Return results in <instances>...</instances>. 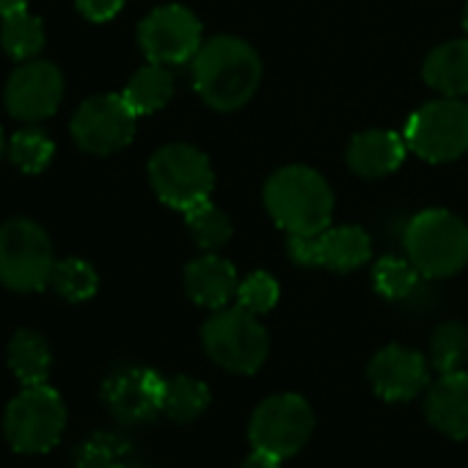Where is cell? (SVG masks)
<instances>
[{
    "mask_svg": "<svg viewBox=\"0 0 468 468\" xmlns=\"http://www.w3.org/2000/svg\"><path fill=\"white\" fill-rule=\"evenodd\" d=\"M427 424L449 441H468V369L438 375L424 391Z\"/></svg>",
    "mask_w": 468,
    "mask_h": 468,
    "instance_id": "2e32d148",
    "label": "cell"
},
{
    "mask_svg": "<svg viewBox=\"0 0 468 468\" xmlns=\"http://www.w3.org/2000/svg\"><path fill=\"white\" fill-rule=\"evenodd\" d=\"M6 111L20 122L50 119L64 100V75L50 61H23L6 80Z\"/></svg>",
    "mask_w": 468,
    "mask_h": 468,
    "instance_id": "9a60e30c",
    "label": "cell"
},
{
    "mask_svg": "<svg viewBox=\"0 0 468 468\" xmlns=\"http://www.w3.org/2000/svg\"><path fill=\"white\" fill-rule=\"evenodd\" d=\"M463 28L468 34V0H465V6H463Z\"/></svg>",
    "mask_w": 468,
    "mask_h": 468,
    "instance_id": "e575fe53",
    "label": "cell"
},
{
    "mask_svg": "<svg viewBox=\"0 0 468 468\" xmlns=\"http://www.w3.org/2000/svg\"><path fill=\"white\" fill-rule=\"evenodd\" d=\"M67 430V405L64 397L48 386H23V391L6 405L4 432L15 452L20 454H45L58 446Z\"/></svg>",
    "mask_w": 468,
    "mask_h": 468,
    "instance_id": "8992f818",
    "label": "cell"
},
{
    "mask_svg": "<svg viewBox=\"0 0 468 468\" xmlns=\"http://www.w3.org/2000/svg\"><path fill=\"white\" fill-rule=\"evenodd\" d=\"M279 298H282V287H279V282H276L271 273H265V271H254L251 276H246V279L240 282V287H238V295H234L238 306H243L246 312H251V314H257V317L273 312L276 303H279Z\"/></svg>",
    "mask_w": 468,
    "mask_h": 468,
    "instance_id": "f546056e",
    "label": "cell"
},
{
    "mask_svg": "<svg viewBox=\"0 0 468 468\" xmlns=\"http://www.w3.org/2000/svg\"><path fill=\"white\" fill-rule=\"evenodd\" d=\"M4 154H6V135L0 130V160H4Z\"/></svg>",
    "mask_w": 468,
    "mask_h": 468,
    "instance_id": "836d02e7",
    "label": "cell"
},
{
    "mask_svg": "<svg viewBox=\"0 0 468 468\" xmlns=\"http://www.w3.org/2000/svg\"><path fill=\"white\" fill-rule=\"evenodd\" d=\"M182 284H185L187 298L196 306L215 312V309L229 306V301L238 295L240 279L229 260L218 257L215 251H207L196 257L193 262H187L182 273Z\"/></svg>",
    "mask_w": 468,
    "mask_h": 468,
    "instance_id": "ac0fdd59",
    "label": "cell"
},
{
    "mask_svg": "<svg viewBox=\"0 0 468 468\" xmlns=\"http://www.w3.org/2000/svg\"><path fill=\"white\" fill-rule=\"evenodd\" d=\"M201 45V20L179 4L152 9L138 26V48L152 64H187Z\"/></svg>",
    "mask_w": 468,
    "mask_h": 468,
    "instance_id": "8fae6325",
    "label": "cell"
},
{
    "mask_svg": "<svg viewBox=\"0 0 468 468\" xmlns=\"http://www.w3.org/2000/svg\"><path fill=\"white\" fill-rule=\"evenodd\" d=\"M427 361H430L432 372H438V375L465 369V364H468V325H463L457 320L441 323L430 336Z\"/></svg>",
    "mask_w": 468,
    "mask_h": 468,
    "instance_id": "d4e9b609",
    "label": "cell"
},
{
    "mask_svg": "<svg viewBox=\"0 0 468 468\" xmlns=\"http://www.w3.org/2000/svg\"><path fill=\"white\" fill-rule=\"evenodd\" d=\"M75 468H144V457L133 438L102 430L78 446Z\"/></svg>",
    "mask_w": 468,
    "mask_h": 468,
    "instance_id": "ffe728a7",
    "label": "cell"
},
{
    "mask_svg": "<svg viewBox=\"0 0 468 468\" xmlns=\"http://www.w3.org/2000/svg\"><path fill=\"white\" fill-rule=\"evenodd\" d=\"M212 405V391L204 380L190 375L165 378V397H163V416L176 424H190L201 419Z\"/></svg>",
    "mask_w": 468,
    "mask_h": 468,
    "instance_id": "603a6c76",
    "label": "cell"
},
{
    "mask_svg": "<svg viewBox=\"0 0 468 468\" xmlns=\"http://www.w3.org/2000/svg\"><path fill=\"white\" fill-rule=\"evenodd\" d=\"M193 89L218 113L246 108L262 86V58L240 37H212L190 61Z\"/></svg>",
    "mask_w": 468,
    "mask_h": 468,
    "instance_id": "6da1fadb",
    "label": "cell"
},
{
    "mask_svg": "<svg viewBox=\"0 0 468 468\" xmlns=\"http://www.w3.org/2000/svg\"><path fill=\"white\" fill-rule=\"evenodd\" d=\"M53 141L42 130H20L9 141V157L23 174H42L53 160Z\"/></svg>",
    "mask_w": 468,
    "mask_h": 468,
    "instance_id": "f1b7e54d",
    "label": "cell"
},
{
    "mask_svg": "<svg viewBox=\"0 0 468 468\" xmlns=\"http://www.w3.org/2000/svg\"><path fill=\"white\" fill-rule=\"evenodd\" d=\"M50 287L69 303H83L89 298L97 295L100 290V276L94 271L91 262L80 260V257H69L56 262L53 276H50Z\"/></svg>",
    "mask_w": 468,
    "mask_h": 468,
    "instance_id": "4316f807",
    "label": "cell"
},
{
    "mask_svg": "<svg viewBox=\"0 0 468 468\" xmlns=\"http://www.w3.org/2000/svg\"><path fill=\"white\" fill-rule=\"evenodd\" d=\"M135 122L138 116L122 94H97L80 102L69 122V133L83 152L108 157L130 146Z\"/></svg>",
    "mask_w": 468,
    "mask_h": 468,
    "instance_id": "30bf717a",
    "label": "cell"
},
{
    "mask_svg": "<svg viewBox=\"0 0 468 468\" xmlns=\"http://www.w3.org/2000/svg\"><path fill=\"white\" fill-rule=\"evenodd\" d=\"M421 78L441 97H468V37L432 48L421 64Z\"/></svg>",
    "mask_w": 468,
    "mask_h": 468,
    "instance_id": "d6986e66",
    "label": "cell"
},
{
    "mask_svg": "<svg viewBox=\"0 0 468 468\" xmlns=\"http://www.w3.org/2000/svg\"><path fill=\"white\" fill-rule=\"evenodd\" d=\"M78 4V12L91 20V23H108L113 20L122 6H124V0H75Z\"/></svg>",
    "mask_w": 468,
    "mask_h": 468,
    "instance_id": "4dcf8cb0",
    "label": "cell"
},
{
    "mask_svg": "<svg viewBox=\"0 0 468 468\" xmlns=\"http://www.w3.org/2000/svg\"><path fill=\"white\" fill-rule=\"evenodd\" d=\"M405 144L427 163H454L468 154V102L441 97L424 102L405 122Z\"/></svg>",
    "mask_w": 468,
    "mask_h": 468,
    "instance_id": "9c48e42d",
    "label": "cell"
},
{
    "mask_svg": "<svg viewBox=\"0 0 468 468\" xmlns=\"http://www.w3.org/2000/svg\"><path fill=\"white\" fill-rule=\"evenodd\" d=\"M201 347L223 372L257 375L271 356V334L243 306H223L201 325Z\"/></svg>",
    "mask_w": 468,
    "mask_h": 468,
    "instance_id": "277c9868",
    "label": "cell"
},
{
    "mask_svg": "<svg viewBox=\"0 0 468 468\" xmlns=\"http://www.w3.org/2000/svg\"><path fill=\"white\" fill-rule=\"evenodd\" d=\"M45 26L28 9L6 15L0 23V48L15 61H31L45 48Z\"/></svg>",
    "mask_w": 468,
    "mask_h": 468,
    "instance_id": "cb8c5ba5",
    "label": "cell"
},
{
    "mask_svg": "<svg viewBox=\"0 0 468 468\" xmlns=\"http://www.w3.org/2000/svg\"><path fill=\"white\" fill-rule=\"evenodd\" d=\"M185 226L201 251H218L231 240V220L209 198L185 209Z\"/></svg>",
    "mask_w": 468,
    "mask_h": 468,
    "instance_id": "484cf974",
    "label": "cell"
},
{
    "mask_svg": "<svg viewBox=\"0 0 468 468\" xmlns=\"http://www.w3.org/2000/svg\"><path fill=\"white\" fill-rule=\"evenodd\" d=\"M402 243L421 279H452L468 265V223L449 209L432 207L413 215Z\"/></svg>",
    "mask_w": 468,
    "mask_h": 468,
    "instance_id": "3957f363",
    "label": "cell"
},
{
    "mask_svg": "<svg viewBox=\"0 0 468 468\" xmlns=\"http://www.w3.org/2000/svg\"><path fill=\"white\" fill-rule=\"evenodd\" d=\"M6 361H9L12 375L23 386H39V383H48V378H50L53 353H50V345L42 334L23 328L12 336L9 350H6Z\"/></svg>",
    "mask_w": 468,
    "mask_h": 468,
    "instance_id": "44dd1931",
    "label": "cell"
},
{
    "mask_svg": "<svg viewBox=\"0 0 468 468\" xmlns=\"http://www.w3.org/2000/svg\"><path fill=\"white\" fill-rule=\"evenodd\" d=\"M265 209L290 238H312L334 220V190L328 179L309 165H284L265 182Z\"/></svg>",
    "mask_w": 468,
    "mask_h": 468,
    "instance_id": "7a4b0ae2",
    "label": "cell"
},
{
    "mask_svg": "<svg viewBox=\"0 0 468 468\" xmlns=\"http://www.w3.org/2000/svg\"><path fill=\"white\" fill-rule=\"evenodd\" d=\"M23 9H28V0H0V17L23 12Z\"/></svg>",
    "mask_w": 468,
    "mask_h": 468,
    "instance_id": "d6a6232c",
    "label": "cell"
},
{
    "mask_svg": "<svg viewBox=\"0 0 468 468\" xmlns=\"http://www.w3.org/2000/svg\"><path fill=\"white\" fill-rule=\"evenodd\" d=\"M56 254L48 231L31 218H12L0 226V284L15 292L50 287Z\"/></svg>",
    "mask_w": 468,
    "mask_h": 468,
    "instance_id": "52a82bcc",
    "label": "cell"
},
{
    "mask_svg": "<svg viewBox=\"0 0 468 468\" xmlns=\"http://www.w3.org/2000/svg\"><path fill=\"white\" fill-rule=\"evenodd\" d=\"M122 97L127 100V105L135 111V116H149L163 111L171 97H174V75L168 67L163 64H146L141 67L124 86Z\"/></svg>",
    "mask_w": 468,
    "mask_h": 468,
    "instance_id": "7402d4cb",
    "label": "cell"
},
{
    "mask_svg": "<svg viewBox=\"0 0 468 468\" xmlns=\"http://www.w3.org/2000/svg\"><path fill=\"white\" fill-rule=\"evenodd\" d=\"M163 397L165 378L141 364L119 367L102 383V402L108 413L127 427L149 424L163 416Z\"/></svg>",
    "mask_w": 468,
    "mask_h": 468,
    "instance_id": "7c38bea8",
    "label": "cell"
},
{
    "mask_svg": "<svg viewBox=\"0 0 468 468\" xmlns=\"http://www.w3.org/2000/svg\"><path fill=\"white\" fill-rule=\"evenodd\" d=\"M149 185L171 209H190L212 196L215 171L209 157L190 144H165L149 160Z\"/></svg>",
    "mask_w": 468,
    "mask_h": 468,
    "instance_id": "ba28073f",
    "label": "cell"
},
{
    "mask_svg": "<svg viewBox=\"0 0 468 468\" xmlns=\"http://www.w3.org/2000/svg\"><path fill=\"white\" fill-rule=\"evenodd\" d=\"M405 135L394 130H364L350 138L345 160L347 168L361 179H383L394 174L408 154Z\"/></svg>",
    "mask_w": 468,
    "mask_h": 468,
    "instance_id": "e0dca14e",
    "label": "cell"
},
{
    "mask_svg": "<svg viewBox=\"0 0 468 468\" xmlns=\"http://www.w3.org/2000/svg\"><path fill=\"white\" fill-rule=\"evenodd\" d=\"M282 463H284V460H279V457H273V454H268V452L251 449V454L240 463V468H282Z\"/></svg>",
    "mask_w": 468,
    "mask_h": 468,
    "instance_id": "1f68e13d",
    "label": "cell"
},
{
    "mask_svg": "<svg viewBox=\"0 0 468 468\" xmlns=\"http://www.w3.org/2000/svg\"><path fill=\"white\" fill-rule=\"evenodd\" d=\"M430 361L413 347L386 345L367 364V383L383 402L399 405L421 397L430 388Z\"/></svg>",
    "mask_w": 468,
    "mask_h": 468,
    "instance_id": "5bb4252c",
    "label": "cell"
},
{
    "mask_svg": "<svg viewBox=\"0 0 468 468\" xmlns=\"http://www.w3.org/2000/svg\"><path fill=\"white\" fill-rule=\"evenodd\" d=\"M287 251L301 268L353 273L372 260V240L361 226H328L312 238H290Z\"/></svg>",
    "mask_w": 468,
    "mask_h": 468,
    "instance_id": "4fadbf2b",
    "label": "cell"
},
{
    "mask_svg": "<svg viewBox=\"0 0 468 468\" xmlns=\"http://www.w3.org/2000/svg\"><path fill=\"white\" fill-rule=\"evenodd\" d=\"M421 273L413 268V262L405 257H383L372 268V284L375 292L386 301H405L416 292Z\"/></svg>",
    "mask_w": 468,
    "mask_h": 468,
    "instance_id": "83f0119b",
    "label": "cell"
},
{
    "mask_svg": "<svg viewBox=\"0 0 468 468\" xmlns=\"http://www.w3.org/2000/svg\"><path fill=\"white\" fill-rule=\"evenodd\" d=\"M317 427L314 408L303 394L282 391L265 397L249 419V443L279 460H290L306 449Z\"/></svg>",
    "mask_w": 468,
    "mask_h": 468,
    "instance_id": "5b68a950",
    "label": "cell"
}]
</instances>
